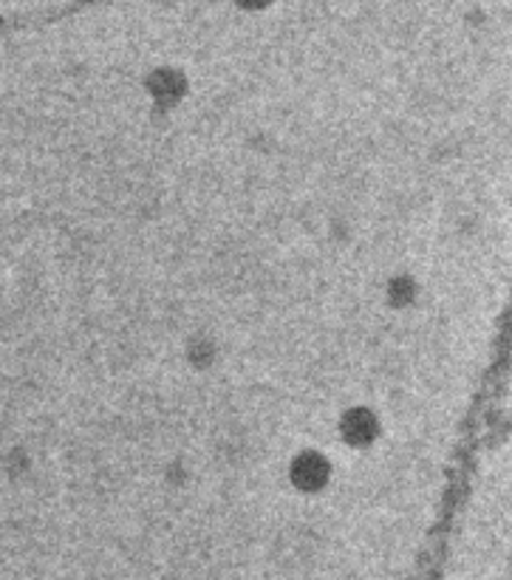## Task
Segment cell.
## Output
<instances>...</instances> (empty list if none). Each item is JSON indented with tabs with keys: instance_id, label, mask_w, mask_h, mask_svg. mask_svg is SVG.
<instances>
[{
	"instance_id": "1",
	"label": "cell",
	"mask_w": 512,
	"mask_h": 580,
	"mask_svg": "<svg viewBox=\"0 0 512 580\" xmlns=\"http://www.w3.org/2000/svg\"><path fill=\"white\" fill-rule=\"evenodd\" d=\"M328 476H331V464L326 456L315 451H306L294 459L292 464V482L294 487H301L306 492L323 490L328 485Z\"/></svg>"
},
{
	"instance_id": "2",
	"label": "cell",
	"mask_w": 512,
	"mask_h": 580,
	"mask_svg": "<svg viewBox=\"0 0 512 580\" xmlns=\"http://www.w3.org/2000/svg\"><path fill=\"white\" fill-rule=\"evenodd\" d=\"M374 430H376L374 419H371V414H365V410H351L349 417L342 419V439L349 444L371 442Z\"/></svg>"
}]
</instances>
